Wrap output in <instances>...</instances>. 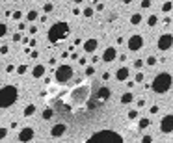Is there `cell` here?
<instances>
[{
	"label": "cell",
	"mask_w": 173,
	"mask_h": 143,
	"mask_svg": "<svg viewBox=\"0 0 173 143\" xmlns=\"http://www.w3.org/2000/svg\"><path fill=\"white\" fill-rule=\"evenodd\" d=\"M88 143H123V136L116 130H108V128H102V130H97L93 132Z\"/></svg>",
	"instance_id": "6da1fadb"
},
{
	"label": "cell",
	"mask_w": 173,
	"mask_h": 143,
	"mask_svg": "<svg viewBox=\"0 0 173 143\" xmlns=\"http://www.w3.org/2000/svg\"><path fill=\"white\" fill-rule=\"evenodd\" d=\"M173 86V76L170 73H166V71H162V73H157V76L153 78V82H151V89L157 93V95H164V93H168L170 89H171Z\"/></svg>",
	"instance_id": "7a4b0ae2"
},
{
	"label": "cell",
	"mask_w": 173,
	"mask_h": 143,
	"mask_svg": "<svg viewBox=\"0 0 173 143\" xmlns=\"http://www.w3.org/2000/svg\"><path fill=\"white\" fill-rule=\"evenodd\" d=\"M67 35H69V24H67L65 20L54 22V24L48 28V32H47V39H48L50 43H60V41H63Z\"/></svg>",
	"instance_id": "3957f363"
},
{
	"label": "cell",
	"mask_w": 173,
	"mask_h": 143,
	"mask_svg": "<svg viewBox=\"0 0 173 143\" xmlns=\"http://www.w3.org/2000/svg\"><path fill=\"white\" fill-rule=\"evenodd\" d=\"M19 99V87L17 86H4L0 87V108L6 110V108H11Z\"/></svg>",
	"instance_id": "277c9868"
},
{
	"label": "cell",
	"mask_w": 173,
	"mask_h": 143,
	"mask_svg": "<svg viewBox=\"0 0 173 143\" xmlns=\"http://www.w3.org/2000/svg\"><path fill=\"white\" fill-rule=\"evenodd\" d=\"M73 76H75V71H73V67L67 65V63L58 65L56 71H54V78H56L58 84H67V82L73 80Z\"/></svg>",
	"instance_id": "5b68a950"
},
{
	"label": "cell",
	"mask_w": 173,
	"mask_h": 143,
	"mask_svg": "<svg viewBox=\"0 0 173 143\" xmlns=\"http://www.w3.org/2000/svg\"><path fill=\"white\" fill-rule=\"evenodd\" d=\"M127 48L130 50V52H138V50H142L143 48V45H145V37L142 35V34H132V35H129V39H127Z\"/></svg>",
	"instance_id": "8992f818"
},
{
	"label": "cell",
	"mask_w": 173,
	"mask_h": 143,
	"mask_svg": "<svg viewBox=\"0 0 173 143\" xmlns=\"http://www.w3.org/2000/svg\"><path fill=\"white\" fill-rule=\"evenodd\" d=\"M171 47H173V34H170V32L162 34V35L158 37V41H157V48H158L160 52H168Z\"/></svg>",
	"instance_id": "52a82bcc"
},
{
	"label": "cell",
	"mask_w": 173,
	"mask_h": 143,
	"mask_svg": "<svg viewBox=\"0 0 173 143\" xmlns=\"http://www.w3.org/2000/svg\"><path fill=\"white\" fill-rule=\"evenodd\" d=\"M117 60V48L116 47H106L101 54V61L102 63H114Z\"/></svg>",
	"instance_id": "ba28073f"
},
{
	"label": "cell",
	"mask_w": 173,
	"mask_h": 143,
	"mask_svg": "<svg viewBox=\"0 0 173 143\" xmlns=\"http://www.w3.org/2000/svg\"><path fill=\"white\" fill-rule=\"evenodd\" d=\"M160 132L162 134H171L173 132V114H168L160 119V125H158Z\"/></svg>",
	"instance_id": "9c48e42d"
},
{
	"label": "cell",
	"mask_w": 173,
	"mask_h": 143,
	"mask_svg": "<svg viewBox=\"0 0 173 143\" xmlns=\"http://www.w3.org/2000/svg\"><path fill=\"white\" fill-rule=\"evenodd\" d=\"M34 138H35V130H34L32 127H22V128L19 130V134H17V140L22 141V143L32 141Z\"/></svg>",
	"instance_id": "30bf717a"
},
{
	"label": "cell",
	"mask_w": 173,
	"mask_h": 143,
	"mask_svg": "<svg viewBox=\"0 0 173 143\" xmlns=\"http://www.w3.org/2000/svg\"><path fill=\"white\" fill-rule=\"evenodd\" d=\"M97 48H99V41L95 37H89V39H84L82 41V50L86 54H95Z\"/></svg>",
	"instance_id": "8fae6325"
},
{
	"label": "cell",
	"mask_w": 173,
	"mask_h": 143,
	"mask_svg": "<svg viewBox=\"0 0 173 143\" xmlns=\"http://www.w3.org/2000/svg\"><path fill=\"white\" fill-rule=\"evenodd\" d=\"M45 74H47V65H43V63H35V65L32 67V78L41 80Z\"/></svg>",
	"instance_id": "7c38bea8"
},
{
	"label": "cell",
	"mask_w": 173,
	"mask_h": 143,
	"mask_svg": "<svg viewBox=\"0 0 173 143\" xmlns=\"http://www.w3.org/2000/svg\"><path fill=\"white\" fill-rule=\"evenodd\" d=\"M65 132H67V125H65V123H58V125H54V127L50 128V136H52L54 140L61 138Z\"/></svg>",
	"instance_id": "4fadbf2b"
},
{
	"label": "cell",
	"mask_w": 173,
	"mask_h": 143,
	"mask_svg": "<svg viewBox=\"0 0 173 143\" xmlns=\"http://www.w3.org/2000/svg\"><path fill=\"white\" fill-rule=\"evenodd\" d=\"M129 76H130V69L129 67H117V71H116V80L117 82H127Z\"/></svg>",
	"instance_id": "5bb4252c"
},
{
	"label": "cell",
	"mask_w": 173,
	"mask_h": 143,
	"mask_svg": "<svg viewBox=\"0 0 173 143\" xmlns=\"http://www.w3.org/2000/svg\"><path fill=\"white\" fill-rule=\"evenodd\" d=\"M35 112H37V106L35 104H26L24 106V110H22V117H34L35 115Z\"/></svg>",
	"instance_id": "9a60e30c"
},
{
	"label": "cell",
	"mask_w": 173,
	"mask_h": 143,
	"mask_svg": "<svg viewBox=\"0 0 173 143\" xmlns=\"http://www.w3.org/2000/svg\"><path fill=\"white\" fill-rule=\"evenodd\" d=\"M136 121H138V130H145V128H149L151 123H153V121L149 119V115H147V117H138Z\"/></svg>",
	"instance_id": "2e32d148"
},
{
	"label": "cell",
	"mask_w": 173,
	"mask_h": 143,
	"mask_svg": "<svg viewBox=\"0 0 173 143\" xmlns=\"http://www.w3.org/2000/svg\"><path fill=\"white\" fill-rule=\"evenodd\" d=\"M158 22H160V19H158V15H157V13H151V15L147 17V20H145L147 28H155V26H158Z\"/></svg>",
	"instance_id": "e0dca14e"
},
{
	"label": "cell",
	"mask_w": 173,
	"mask_h": 143,
	"mask_svg": "<svg viewBox=\"0 0 173 143\" xmlns=\"http://www.w3.org/2000/svg\"><path fill=\"white\" fill-rule=\"evenodd\" d=\"M119 102H121V104H132V102H134V93H132V91H125V93L121 95Z\"/></svg>",
	"instance_id": "ac0fdd59"
},
{
	"label": "cell",
	"mask_w": 173,
	"mask_h": 143,
	"mask_svg": "<svg viewBox=\"0 0 173 143\" xmlns=\"http://www.w3.org/2000/svg\"><path fill=\"white\" fill-rule=\"evenodd\" d=\"M142 20H143L142 13H132V15H130V19H129V22H130L132 26H140V24H142Z\"/></svg>",
	"instance_id": "d6986e66"
},
{
	"label": "cell",
	"mask_w": 173,
	"mask_h": 143,
	"mask_svg": "<svg viewBox=\"0 0 173 143\" xmlns=\"http://www.w3.org/2000/svg\"><path fill=\"white\" fill-rule=\"evenodd\" d=\"M110 95H112L110 87H106V86H104V87H101V89H99V95H97V97H99L101 101H108V99H110Z\"/></svg>",
	"instance_id": "ffe728a7"
},
{
	"label": "cell",
	"mask_w": 173,
	"mask_h": 143,
	"mask_svg": "<svg viewBox=\"0 0 173 143\" xmlns=\"http://www.w3.org/2000/svg\"><path fill=\"white\" fill-rule=\"evenodd\" d=\"M52 117H54V110H52V108H45V110L41 112V119H43V121H50Z\"/></svg>",
	"instance_id": "44dd1931"
},
{
	"label": "cell",
	"mask_w": 173,
	"mask_h": 143,
	"mask_svg": "<svg viewBox=\"0 0 173 143\" xmlns=\"http://www.w3.org/2000/svg\"><path fill=\"white\" fill-rule=\"evenodd\" d=\"M160 9H162V13H170V11H173V2L171 0H164Z\"/></svg>",
	"instance_id": "7402d4cb"
},
{
	"label": "cell",
	"mask_w": 173,
	"mask_h": 143,
	"mask_svg": "<svg viewBox=\"0 0 173 143\" xmlns=\"http://www.w3.org/2000/svg\"><path fill=\"white\" fill-rule=\"evenodd\" d=\"M37 17H39L37 9H28V13H26V20H28V22H34Z\"/></svg>",
	"instance_id": "603a6c76"
},
{
	"label": "cell",
	"mask_w": 173,
	"mask_h": 143,
	"mask_svg": "<svg viewBox=\"0 0 173 143\" xmlns=\"http://www.w3.org/2000/svg\"><path fill=\"white\" fill-rule=\"evenodd\" d=\"M143 63H145V65H147V67H155V65H157V63H158V58H157V56H147V58H145V61H143Z\"/></svg>",
	"instance_id": "cb8c5ba5"
},
{
	"label": "cell",
	"mask_w": 173,
	"mask_h": 143,
	"mask_svg": "<svg viewBox=\"0 0 173 143\" xmlns=\"http://www.w3.org/2000/svg\"><path fill=\"white\" fill-rule=\"evenodd\" d=\"M52 11H54V4H52V2H43V13L48 15V13H52Z\"/></svg>",
	"instance_id": "d4e9b609"
},
{
	"label": "cell",
	"mask_w": 173,
	"mask_h": 143,
	"mask_svg": "<svg viewBox=\"0 0 173 143\" xmlns=\"http://www.w3.org/2000/svg\"><path fill=\"white\" fill-rule=\"evenodd\" d=\"M15 73H17L19 76H22V74H26V73H28V65H26V63H20L19 67H15Z\"/></svg>",
	"instance_id": "484cf974"
},
{
	"label": "cell",
	"mask_w": 173,
	"mask_h": 143,
	"mask_svg": "<svg viewBox=\"0 0 173 143\" xmlns=\"http://www.w3.org/2000/svg\"><path fill=\"white\" fill-rule=\"evenodd\" d=\"M134 82H136V84H143V82H145V73L138 71V73L134 74Z\"/></svg>",
	"instance_id": "4316f807"
},
{
	"label": "cell",
	"mask_w": 173,
	"mask_h": 143,
	"mask_svg": "<svg viewBox=\"0 0 173 143\" xmlns=\"http://www.w3.org/2000/svg\"><path fill=\"white\" fill-rule=\"evenodd\" d=\"M82 15H84V17H86V19H91V17H93V15H95V9H93V7H89V6H88V7H84V11H82Z\"/></svg>",
	"instance_id": "83f0119b"
},
{
	"label": "cell",
	"mask_w": 173,
	"mask_h": 143,
	"mask_svg": "<svg viewBox=\"0 0 173 143\" xmlns=\"http://www.w3.org/2000/svg\"><path fill=\"white\" fill-rule=\"evenodd\" d=\"M127 117H129L130 121H136V119L140 117V114H138V110L134 108V110H129V112H127Z\"/></svg>",
	"instance_id": "f1b7e54d"
},
{
	"label": "cell",
	"mask_w": 173,
	"mask_h": 143,
	"mask_svg": "<svg viewBox=\"0 0 173 143\" xmlns=\"http://www.w3.org/2000/svg\"><path fill=\"white\" fill-rule=\"evenodd\" d=\"M84 74H86V76H93V74H95V65H86Z\"/></svg>",
	"instance_id": "f546056e"
},
{
	"label": "cell",
	"mask_w": 173,
	"mask_h": 143,
	"mask_svg": "<svg viewBox=\"0 0 173 143\" xmlns=\"http://www.w3.org/2000/svg\"><path fill=\"white\" fill-rule=\"evenodd\" d=\"M22 15H24V13H22L20 9H15V11L11 13V19H13V20H20V19H22Z\"/></svg>",
	"instance_id": "4dcf8cb0"
},
{
	"label": "cell",
	"mask_w": 173,
	"mask_h": 143,
	"mask_svg": "<svg viewBox=\"0 0 173 143\" xmlns=\"http://www.w3.org/2000/svg\"><path fill=\"white\" fill-rule=\"evenodd\" d=\"M7 35V24L6 22H0V39Z\"/></svg>",
	"instance_id": "1f68e13d"
},
{
	"label": "cell",
	"mask_w": 173,
	"mask_h": 143,
	"mask_svg": "<svg viewBox=\"0 0 173 143\" xmlns=\"http://www.w3.org/2000/svg\"><path fill=\"white\" fill-rule=\"evenodd\" d=\"M151 6H153V0H142V2H140V7H142V9H149Z\"/></svg>",
	"instance_id": "d6a6232c"
},
{
	"label": "cell",
	"mask_w": 173,
	"mask_h": 143,
	"mask_svg": "<svg viewBox=\"0 0 173 143\" xmlns=\"http://www.w3.org/2000/svg\"><path fill=\"white\" fill-rule=\"evenodd\" d=\"M140 141H142V143H151V141H153V136H149V134H143V136L140 138Z\"/></svg>",
	"instance_id": "836d02e7"
},
{
	"label": "cell",
	"mask_w": 173,
	"mask_h": 143,
	"mask_svg": "<svg viewBox=\"0 0 173 143\" xmlns=\"http://www.w3.org/2000/svg\"><path fill=\"white\" fill-rule=\"evenodd\" d=\"M158 112H160V108H158V106H157V104H153V106H151V108H149V115H157V114H158Z\"/></svg>",
	"instance_id": "e575fe53"
},
{
	"label": "cell",
	"mask_w": 173,
	"mask_h": 143,
	"mask_svg": "<svg viewBox=\"0 0 173 143\" xmlns=\"http://www.w3.org/2000/svg\"><path fill=\"white\" fill-rule=\"evenodd\" d=\"M7 138V127H0V140Z\"/></svg>",
	"instance_id": "d590c367"
},
{
	"label": "cell",
	"mask_w": 173,
	"mask_h": 143,
	"mask_svg": "<svg viewBox=\"0 0 173 143\" xmlns=\"http://www.w3.org/2000/svg\"><path fill=\"white\" fill-rule=\"evenodd\" d=\"M0 54H2V56L9 54V47H7V45H0Z\"/></svg>",
	"instance_id": "8d00e7d4"
},
{
	"label": "cell",
	"mask_w": 173,
	"mask_h": 143,
	"mask_svg": "<svg viewBox=\"0 0 173 143\" xmlns=\"http://www.w3.org/2000/svg\"><path fill=\"white\" fill-rule=\"evenodd\" d=\"M95 11H104V2H95Z\"/></svg>",
	"instance_id": "74e56055"
},
{
	"label": "cell",
	"mask_w": 173,
	"mask_h": 143,
	"mask_svg": "<svg viewBox=\"0 0 173 143\" xmlns=\"http://www.w3.org/2000/svg\"><path fill=\"white\" fill-rule=\"evenodd\" d=\"M11 39H13V43H19V41H20V39H22V35H20V32H15V34H13V37H11Z\"/></svg>",
	"instance_id": "f35d334b"
},
{
	"label": "cell",
	"mask_w": 173,
	"mask_h": 143,
	"mask_svg": "<svg viewBox=\"0 0 173 143\" xmlns=\"http://www.w3.org/2000/svg\"><path fill=\"white\" fill-rule=\"evenodd\" d=\"M136 106H138V108H145V106H147L145 99H138V101H136Z\"/></svg>",
	"instance_id": "ab89813d"
},
{
	"label": "cell",
	"mask_w": 173,
	"mask_h": 143,
	"mask_svg": "<svg viewBox=\"0 0 173 143\" xmlns=\"http://www.w3.org/2000/svg\"><path fill=\"white\" fill-rule=\"evenodd\" d=\"M28 32H30V35H35V34H37V32H39V28H37V26H34V24H32V26H30V28H28Z\"/></svg>",
	"instance_id": "60d3db41"
},
{
	"label": "cell",
	"mask_w": 173,
	"mask_h": 143,
	"mask_svg": "<svg viewBox=\"0 0 173 143\" xmlns=\"http://www.w3.org/2000/svg\"><path fill=\"white\" fill-rule=\"evenodd\" d=\"M143 65H145V63H143L142 60H134V67H136V69H142Z\"/></svg>",
	"instance_id": "b9f144b4"
},
{
	"label": "cell",
	"mask_w": 173,
	"mask_h": 143,
	"mask_svg": "<svg viewBox=\"0 0 173 143\" xmlns=\"http://www.w3.org/2000/svg\"><path fill=\"white\" fill-rule=\"evenodd\" d=\"M6 73H7V74H11V73H15V65H11V63H9V65L6 67Z\"/></svg>",
	"instance_id": "7bdbcfd3"
},
{
	"label": "cell",
	"mask_w": 173,
	"mask_h": 143,
	"mask_svg": "<svg viewBox=\"0 0 173 143\" xmlns=\"http://www.w3.org/2000/svg\"><path fill=\"white\" fill-rule=\"evenodd\" d=\"M78 63L86 67V65H88V58H78Z\"/></svg>",
	"instance_id": "ee69618b"
},
{
	"label": "cell",
	"mask_w": 173,
	"mask_h": 143,
	"mask_svg": "<svg viewBox=\"0 0 173 143\" xmlns=\"http://www.w3.org/2000/svg\"><path fill=\"white\" fill-rule=\"evenodd\" d=\"M17 28H19V30H17V32H22V30H24V28H26V24H24V22H19V26H17Z\"/></svg>",
	"instance_id": "f6af8a7d"
},
{
	"label": "cell",
	"mask_w": 173,
	"mask_h": 143,
	"mask_svg": "<svg viewBox=\"0 0 173 143\" xmlns=\"http://www.w3.org/2000/svg\"><path fill=\"white\" fill-rule=\"evenodd\" d=\"M99 61H101V58H99V56H93V58H91V63H93V65H95V63H99Z\"/></svg>",
	"instance_id": "bcb514c9"
},
{
	"label": "cell",
	"mask_w": 173,
	"mask_h": 143,
	"mask_svg": "<svg viewBox=\"0 0 173 143\" xmlns=\"http://www.w3.org/2000/svg\"><path fill=\"white\" fill-rule=\"evenodd\" d=\"M9 128H13V130H15V128H19V123H17V121H11V125H9Z\"/></svg>",
	"instance_id": "7dc6e473"
},
{
	"label": "cell",
	"mask_w": 173,
	"mask_h": 143,
	"mask_svg": "<svg viewBox=\"0 0 173 143\" xmlns=\"http://www.w3.org/2000/svg\"><path fill=\"white\" fill-rule=\"evenodd\" d=\"M39 22L45 24V22H47V15H41V17H39Z\"/></svg>",
	"instance_id": "c3c4849f"
},
{
	"label": "cell",
	"mask_w": 173,
	"mask_h": 143,
	"mask_svg": "<svg viewBox=\"0 0 173 143\" xmlns=\"http://www.w3.org/2000/svg\"><path fill=\"white\" fill-rule=\"evenodd\" d=\"M28 43H30V48H34V47H35V45H37V41H35V39H30V41H28Z\"/></svg>",
	"instance_id": "681fc988"
},
{
	"label": "cell",
	"mask_w": 173,
	"mask_h": 143,
	"mask_svg": "<svg viewBox=\"0 0 173 143\" xmlns=\"http://www.w3.org/2000/svg\"><path fill=\"white\" fill-rule=\"evenodd\" d=\"M80 43H82V39H80V37H76V39H75V43H73V47H76V45H80Z\"/></svg>",
	"instance_id": "f907efd6"
},
{
	"label": "cell",
	"mask_w": 173,
	"mask_h": 143,
	"mask_svg": "<svg viewBox=\"0 0 173 143\" xmlns=\"http://www.w3.org/2000/svg\"><path fill=\"white\" fill-rule=\"evenodd\" d=\"M116 43H117V45H123V43H125V39H123V37H121V35H119V37H117V41H116Z\"/></svg>",
	"instance_id": "816d5d0a"
},
{
	"label": "cell",
	"mask_w": 173,
	"mask_h": 143,
	"mask_svg": "<svg viewBox=\"0 0 173 143\" xmlns=\"http://www.w3.org/2000/svg\"><path fill=\"white\" fill-rule=\"evenodd\" d=\"M108 78H110V73L104 71V73H102V80H108Z\"/></svg>",
	"instance_id": "f5cc1de1"
},
{
	"label": "cell",
	"mask_w": 173,
	"mask_h": 143,
	"mask_svg": "<svg viewBox=\"0 0 173 143\" xmlns=\"http://www.w3.org/2000/svg\"><path fill=\"white\" fill-rule=\"evenodd\" d=\"M127 86H129V87H130V89H132V87H134V86H136V82H134V80H130V82H127Z\"/></svg>",
	"instance_id": "db71d44e"
},
{
	"label": "cell",
	"mask_w": 173,
	"mask_h": 143,
	"mask_svg": "<svg viewBox=\"0 0 173 143\" xmlns=\"http://www.w3.org/2000/svg\"><path fill=\"white\" fill-rule=\"evenodd\" d=\"M170 22H171V19H170V17H164V24H166V26H168V24H170Z\"/></svg>",
	"instance_id": "11a10c76"
},
{
	"label": "cell",
	"mask_w": 173,
	"mask_h": 143,
	"mask_svg": "<svg viewBox=\"0 0 173 143\" xmlns=\"http://www.w3.org/2000/svg\"><path fill=\"white\" fill-rule=\"evenodd\" d=\"M119 61H127V54H121L119 56Z\"/></svg>",
	"instance_id": "9f6ffc18"
},
{
	"label": "cell",
	"mask_w": 173,
	"mask_h": 143,
	"mask_svg": "<svg viewBox=\"0 0 173 143\" xmlns=\"http://www.w3.org/2000/svg\"><path fill=\"white\" fill-rule=\"evenodd\" d=\"M130 2H132V0H123V4H127V6H129Z\"/></svg>",
	"instance_id": "6f0895ef"
},
{
	"label": "cell",
	"mask_w": 173,
	"mask_h": 143,
	"mask_svg": "<svg viewBox=\"0 0 173 143\" xmlns=\"http://www.w3.org/2000/svg\"><path fill=\"white\" fill-rule=\"evenodd\" d=\"M73 2H75V4H82L84 0H73Z\"/></svg>",
	"instance_id": "680465c9"
},
{
	"label": "cell",
	"mask_w": 173,
	"mask_h": 143,
	"mask_svg": "<svg viewBox=\"0 0 173 143\" xmlns=\"http://www.w3.org/2000/svg\"><path fill=\"white\" fill-rule=\"evenodd\" d=\"M35 2H41V4H43V2H47V0H35Z\"/></svg>",
	"instance_id": "91938a15"
},
{
	"label": "cell",
	"mask_w": 173,
	"mask_h": 143,
	"mask_svg": "<svg viewBox=\"0 0 173 143\" xmlns=\"http://www.w3.org/2000/svg\"><path fill=\"white\" fill-rule=\"evenodd\" d=\"M104 2H106V0H104Z\"/></svg>",
	"instance_id": "94428289"
},
{
	"label": "cell",
	"mask_w": 173,
	"mask_h": 143,
	"mask_svg": "<svg viewBox=\"0 0 173 143\" xmlns=\"http://www.w3.org/2000/svg\"><path fill=\"white\" fill-rule=\"evenodd\" d=\"M162 2H164V0H162Z\"/></svg>",
	"instance_id": "6125c7cd"
}]
</instances>
